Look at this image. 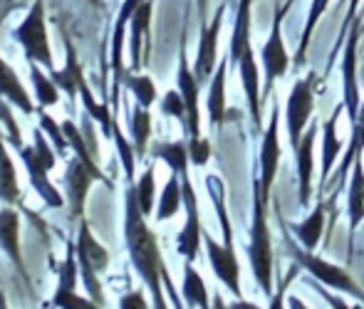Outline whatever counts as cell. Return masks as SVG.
<instances>
[{"label": "cell", "mask_w": 364, "mask_h": 309, "mask_svg": "<svg viewBox=\"0 0 364 309\" xmlns=\"http://www.w3.org/2000/svg\"><path fill=\"white\" fill-rule=\"evenodd\" d=\"M238 67H240V82H243L245 97H248V107H250V116H253L255 131H260V82H258V62L253 58V48L250 43L243 48L238 58Z\"/></svg>", "instance_id": "4fadbf2b"}, {"label": "cell", "mask_w": 364, "mask_h": 309, "mask_svg": "<svg viewBox=\"0 0 364 309\" xmlns=\"http://www.w3.org/2000/svg\"><path fill=\"white\" fill-rule=\"evenodd\" d=\"M223 10L225 5H220L213 15L211 25L201 30V43H198V55H196V67H193V75L196 80L208 82L213 77V70H216V50H218V33H220V25H223Z\"/></svg>", "instance_id": "8fae6325"}, {"label": "cell", "mask_w": 364, "mask_h": 309, "mask_svg": "<svg viewBox=\"0 0 364 309\" xmlns=\"http://www.w3.org/2000/svg\"><path fill=\"white\" fill-rule=\"evenodd\" d=\"M322 228H325V203L320 200L317 208L312 210L310 218L302 220V223H297V225H292V233L297 235V240H300L307 250H315L317 243H320V238H322Z\"/></svg>", "instance_id": "4316f807"}, {"label": "cell", "mask_w": 364, "mask_h": 309, "mask_svg": "<svg viewBox=\"0 0 364 309\" xmlns=\"http://www.w3.org/2000/svg\"><path fill=\"white\" fill-rule=\"evenodd\" d=\"M0 94L8 97L13 104H18L25 114H33V102H30L23 82L18 80V75H15L3 60H0Z\"/></svg>", "instance_id": "cb8c5ba5"}, {"label": "cell", "mask_w": 364, "mask_h": 309, "mask_svg": "<svg viewBox=\"0 0 364 309\" xmlns=\"http://www.w3.org/2000/svg\"><path fill=\"white\" fill-rule=\"evenodd\" d=\"M119 305H122V307H139V309H144V307H146V302L141 300V295H139V292H134V295L124 297V300H122Z\"/></svg>", "instance_id": "b9f144b4"}, {"label": "cell", "mask_w": 364, "mask_h": 309, "mask_svg": "<svg viewBox=\"0 0 364 309\" xmlns=\"http://www.w3.org/2000/svg\"><path fill=\"white\" fill-rule=\"evenodd\" d=\"M0 200L3 203H18L20 188H18V173L10 161L8 151H5L3 136H0Z\"/></svg>", "instance_id": "83f0119b"}, {"label": "cell", "mask_w": 364, "mask_h": 309, "mask_svg": "<svg viewBox=\"0 0 364 309\" xmlns=\"http://www.w3.org/2000/svg\"><path fill=\"white\" fill-rule=\"evenodd\" d=\"M13 38L23 45V50L30 62H40V65L48 67L50 72L55 70L53 53H50V45H48V33H45V3L43 0H35L28 18H25L23 25L15 30Z\"/></svg>", "instance_id": "3957f363"}, {"label": "cell", "mask_w": 364, "mask_h": 309, "mask_svg": "<svg viewBox=\"0 0 364 309\" xmlns=\"http://www.w3.org/2000/svg\"><path fill=\"white\" fill-rule=\"evenodd\" d=\"M283 15H285V10L278 5V8H275V18H273V30H270V38L263 48V70H265L263 94H270L273 82L278 80V77H283L290 67V58L283 45Z\"/></svg>", "instance_id": "52a82bcc"}, {"label": "cell", "mask_w": 364, "mask_h": 309, "mask_svg": "<svg viewBox=\"0 0 364 309\" xmlns=\"http://www.w3.org/2000/svg\"><path fill=\"white\" fill-rule=\"evenodd\" d=\"M141 0H124L119 10V18H117L114 25V38H112V70H114V90H112V104H114L117 112V97H119V82L124 77V70H122V45H124V28L132 20L134 10L139 8Z\"/></svg>", "instance_id": "9a60e30c"}, {"label": "cell", "mask_w": 364, "mask_h": 309, "mask_svg": "<svg viewBox=\"0 0 364 309\" xmlns=\"http://www.w3.org/2000/svg\"><path fill=\"white\" fill-rule=\"evenodd\" d=\"M292 3H295V0H288V5H285V8H283V10H288V8H290V5H292Z\"/></svg>", "instance_id": "bcb514c9"}, {"label": "cell", "mask_w": 364, "mask_h": 309, "mask_svg": "<svg viewBox=\"0 0 364 309\" xmlns=\"http://www.w3.org/2000/svg\"><path fill=\"white\" fill-rule=\"evenodd\" d=\"M129 124H132V134H134V141H136V156H144L149 134H151V116H149L146 107H141V104L136 107Z\"/></svg>", "instance_id": "836d02e7"}, {"label": "cell", "mask_w": 364, "mask_h": 309, "mask_svg": "<svg viewBox=\"0 0 364 309\" xmlns=\"http://www.w3.org/2000/svg\"><path fill=\"white\" fill-rule=\"evenodd\" d=\"M97 181L95 173L87 168L85 161H73L68 168V188H70V205H73V218H82V210H85V195L87 188Z\"/></svg>", "instance_id": "ac0fdd59"}, {"label": "cell", "mask_w": 364, "mask_h": 309, "mask_svg": "<svg viewBox=\"0 0 364 309\" xmlns=\"http://www.w3.org/2000/svg\"><path fill=\"white\" fill-rule=\"evenodd\" d=\"M290 252L295 255L297 265L305 267V270L310 272L312 277H317V280L325 282V285L335 287V290H342V292H347V295H355L357 300L364 302V290H362L360 285H357L355 280H352L347 270H342V267H337V265H332V262L322 260V257L312 255L310 250L302 252L300 247L292 245V243H290Z\"/></svg>", "instance_id": "277c9868"}, {"label": "cell", "mask_w": 364, "mask_h": 309, "mask_svg": "<svg viewBox=\"0 0 364 309\" xmlns=\"http://www.w3.org/2000/svg\"><path fill=\"white\" fill-rule=\"evenodd\" d=\"M315 136H317V124H310L307 134L302 136L300 146H297L295 156H297V178H300V205L310 203V193H312V146H315Z\"/></svg>", "instance_id": "e0dca14e"}, {"label": "cell", "mask_w": 364, "mask_h": 309, "mask_svg": "<svg viewBox=\"0 0 364 309\" xmlns=\"http://www.w3.org/2000/svg\"><path fill=\"white\" fill-rule=\"evenodd\" d=\"M136 198H139V205H141V210H144V215L151 213L154 210V166H149L144 171V176L139 178Z\"/></svg>", "instance_id": "d590c367"}, {"label": "cell", "mask_w": 364, "mask_h": 309, "mask_svg": "<svg viewBox=\"0 0 364 309\" xmlns=\"http://www.w3.org/2000/svg\"><path fill=\"white\" fill-rule=\"evenodd\" d=\"M225 72H228V62H220L211 77V90H208V114L211 124L218 126L225 119Z\"/></svg>", "instance_id": "d4e9b609"}, {"label": "cell", "mask_w": 364, "mask_h": 309, "mask_svg": "<svg viewBox=\"0 0 364 309\" xmlns=\"http://www.w3.org/2000/svg\"><path fill=\"white\" fill-rule=\"evenodd\" d=\"M18 213L13 208L0 210V247L10 255V260L23 270V257H20V243H18Z\"/></svg>", "instance_id": "7402d4cb"}, {"label": "cell", "mask_w": 364, "mask_h": 309, "mask_svg": "<svg viewBox=\"0 0 364 309\" xmlns=\"http://www.w3.org/2000/svg\"><path fill=\"white\" fill-rule=\"evenodd\" d=\"M149 20H151V0H141L139 8L132 15V70H141V65H144V60H141V43H144V38H149Z\"/></svg>", "instance_id": "d6986e66"}, {"label": "cell", "mask_w": 364, "mask_h": 309, "mask_svg": "<svg viewBox=\"0 0 364 309\" xmlns=\"http://www.w3.org/2000/svg\"><path fill=\"white\" fill-rule=\"evenodd\" d=\"M77 260H80V265H87V267H92V270H97V272L105 270L107 262H109L107 250L95 240V235L90 233V225H87L85 220H82L80 238H77Z\"/></svg>", "instance_id": "ffe728a7"}, {"label": "cell", "mask_w": 364, "mask_h": 309, "mask_svg": "<svg viewBox=\"0 0 364 309\" xmlns=\"http://www.w3.org/2000/svg\"><path fill=\"white\" fill-rule=\"evenodd\" d=\"M112 136H114V143H117V148H119V156H122V163H124L127 176L134 178V151H132L129 143H127L124 136H122L119 126H117V119H114V126H112Z\"/></svg>", "instance_id": "74e56055"}, {"label": "cell", "mask_w": 364, "mask_h": 309, "mask_svg": "<svg viewBox=\"0 0 364 309\" xmlns=\"http://www.w3.org/2000/svg\"><path fill=\"white\" fill-rule=\"evenodd\" d=\"M342 107H337L335 114L325 121V129H322V178L320 183L327 185V176H330L332 166H335L337 153L342 151V143L337 139V116H340Z\"/></svg>", "instance_id": "44dd1931"}, {"label": "cell", "mask_w": 364, "mask_h": 309, "mask_svg": "<svg viewBox=\"0 0 364 309\" xmlns=\"http://www.w3.org/2000/svg\"><path fill=\"white\" fill-rule=\"evenodd\" d=\"M65 45H68V65L65 70L60 72H50L55 85H60L65 92L70 94V99H75V94H80V82H82V70H80V62H77V53L73 48V40L65 35Z\"/></svg>", "instance_id": "603a6c76"}, {"label": "cell", "mask_w": 364, "mask_h": 309, "mask_svg": "<svg viewBox=\"0 0 364 309\" xmlns=\"http://www.w3.org/2000/svg\"><path fill=\"white\" fill-rule=\"evenodd\" d=\"M233 307L235 309H255V305H250V302H235Z\"/></svg>", "instance_id": "ee69618b"}, {"label": "cell", "mask_w": 364, "mask_h": 309, "mask_svg": "<svg viewBox=\"0 0 364 309\" xmlns=\"http://www.w3.org/2000/svg\"><path fill=\"white\" fill-rule=\"evenodd\" d=\"M0 119H3L5 126H8V141L15 143L18 148H23V136H20V129H18V124L13 121V114H10V109L3 104V102H0Z\"/></svg>", "instance_id": "60d3db41"}, {"label": "cell", "mask_w": 364, "mask_h": 309, "mask_svg": "<svg viewBox=\"0 0 364 309\" xmlns=\"http://www.w3.org/2000/svg\"><path fill=\"white\" fill-rule=\"evenodd\" d=\"M364 218V166H362V153L355 158V171H352V185H350V230L360 228Z\"/></svg>", "instance_id": "484cf974"}, {"label": "cell", "mask_w": 364, "mask_h": 309, "mask_svg": "<svg viewBox=\"0 0 364 309\" xmlns=\"http://www.w3.org/2000/svg\"><path fill=\"white\" fill-rule=\"evenodd\" d=\"M250 265L265 295H273V243L268 230V198L263 195L258 178L253 181V228H250Z\"/></svg>", "instance_id": "7a4b0ae2"}, {"label": "cell", "mask_w": 364, "mask_h": 309, "mask_svg": "<svg viewBox=\"0 0 364 309\" xmlns=\"http://www.w3.org/2000/svg\"><path fill=\"white\" fill-rule=\"evenodd\" d=\"M40 121H43V129H45V131H48L50 136H53L55 151H58L60 156H65V151H68V143H70V141H68V136H65V131H63V129H60L53 119H50V116L45 114V112L40 114Z\"/></svg>", "instance_id": "f35d334b"}, {"label": "cell", "mask_w": 364, "mask_h": 309, "mask_svg": "<svg viewBox=\"0 0 364 309\" xmlns=\"http://www.w3.org/2000/svg\"><path fill=\"white\" fill-rule=\"evenodd\" d=\"M188 156H191V161L196 163V166H206L208 156H211V143L201 136L191 139V141H188Z\"/></svg>", "instance_id": "ab89813d"}, {"label": "cell", "mask_w": 364, "mask_h": 309, "mask_svg": "<svg viewBox=\"0 0 364 309\" xmlns=\"http://www.w3.org/2000/svg\"><path fill=\"white\" fill-rule=\"evenodd\" d=\"M127 87H129L132 92H134V97L139 99V104L141 107H151L154 104V99H156V87H154V82L149 80V77H134V75H129L127 77Z\"/></svg>", "instance_id": "e575fe53"}, {"label": "cell", "mask_w": 364, "mask_h": 309, "mask_svg": "<svg viewBox=\"0 0 364 309\" xmlns=\"http://www.w3.org/2000/svg\"><path fill=\"white\" fill-rule=\"evenodd\" d=\"M357 8H360V0H350V10H347V20H345V25H342V33H340V40H342V38H345V33H347V25H352V18H355Z\"/></svg>", "instance_id": "7bdbcfd3"}, {"label": "cell", "mask_w": 364, "mask_h": 309, "mask_svg": "<svg viewBox=\"0 0 364 309\" xmlns=\"http://www.w3.org/2000/svg\"><path fill=\"white\" fill-rule=\"evenodd\" d=\"M362 18H352L350 38H347L345 60H342V99L352 121H360V90H357V40H360Z\"/></svg>", "instance_id": "5b68a950"}, {"label": "cell", "mask_w": 364, "mask_h": 309, "mask_svg": "<svg viewBox=\"0 0 364 309\" xmlns=\"http://www.w3.org/2000/svg\"><path fill=\"white\" fill-rule=\"evenodd\" d=\"M181 188H183V203H186V225L178 233V252L186 260L193 262L198 255V243H201V220H198L196 193H193V185L188 181L186 173H181Z\"/></svg>", "instance_id": "9c48e42d"}, {"label": "cell", "mask_w": 364, "mask_h": 309, "mask_svg": "<svg viewBox=\"0 0 364 309\" xmlns=\"http://www.w3.org/2000/svg\"><path fill=\"white\" fill-rule=\"evenodd\" d=\"M30 77H33L35 94H38L40 107H53L60 102V92L55 87V82H50L48 77L40 72V67H35V62H30Z\"/></svg>", "instance_id": "d6a6232c"}, {"label": "cell", "mask_w": 364, "mask_h": 309, "mask_svg": "<svg viewBox=\"0 0 364 309\" xmlns=\"http://www.w3.org/2000/svg\"><path fill=\"white\" fill-rule=\"evenodd\" d=\"M206 5H208V0H198V13L201 15H206Z\"/></svg>", "instance_id": "f6af8a7d"}, {"label": "cell", "mask_w": 364, "mask_h": 309, "mask_svg": "<svg viewBox=\"0 0 364 309\" xmlns=\"http://www.w3.org/2000/svg\"><path fill=\"white\" fill-rule=\"evenodd\" d=\"M183 297L191 307H208L206 285H203L201 275L193 270L191 260H186V267H183Z\"/></svg>", "instance_id": "f546056e"}, {"label": "cell", "mask_w": 364, "mask_h": 309, "mask_svg": "<svg viewBox=\"0 0 364 309\" xmlns=\"http://www.w3.org/2000/svg\"><path fill=\"white\" fill-rule=\"evenodd\" d=\"M154 156L164 158V161L173 168V173H186V166H188V161H191V156H188V146L183 141L159 143V146L154 148Z\"/></svg>", "instance_id": "4dcf8cb0"}, {"label": "cell", "mask_w": 364, "mask_h": 309, "mask_svg": "<svg viewBox=\"0 0 364 309\" xmlns=\"http://www.w3.org/2000/svg\"><path fill=\"white\" fill-rule=\"evenodd\" d=\"M161 112L168 116H176V119H181V124L186 126V102H183L181 92H168L166 97H164L161 102Z\"/></svg>", "instance_id": "8d00e7d4"}, {"label": "cell", "mask_w": 364, "mask_h": 309, "mask_svg": "<svg viewBox=\"0 0 364 309\" xmlns=\"http://www.w3.org/2000/svg\"><path fill=\"white\" fill-rule=\"evenodd\" d=\"M75 285H77V265H75V247L73 243L68 245V257H65L63 267H60V287L55 292V300L53 305L55 307H97L95 302H87V300H80L75 295Z\"/></svg>", "instance_id": "5bb4252c"}, {"label": "cell", "mask_w": 364, "mask_h": 309, "mask_svg": "<svg viewBox=\"0 0 364 309\" xmlns=\"http://www.w3.org/2000/svg\"><path fill=\"white\" fill-rule=\"evenodd\" d=\"M278 119H280V109L278 104L273 107V114H270V126L263 136V148H260V188L263 195L268 198L270 188H273L275 173H278V163H280V143H278Z\"/></svg>", "instance_id": "30bf717a"}, {"label": "cell", "mask_w": 364, "mask_h": 309, "mask_svg": "<svg viewBox=\"0 0 364 309\" xmlns=\"http://www.w3.org/2000/svg\"><path fill=\"white\" fill-rule=\"evenodd\" d=\"M198 87L201 82L196 80V75L188 67V58H186V43H181V50H178V92H181L183 102H186V131L191 139L201 136V116H198Z\"/></svg>", "instance_id": "ba28073f"}, {"label": "cell", "mask_w": 364, "mask_h": 309, "mask_svg": "<svg viewBox=\"0 0 364 309\" xmlns=\"http://www.w3.org/2000/svg\"><path fill=\"white\" fill-rule=\"evenodd\" d=\"M312 85H315V75L305 77V80H297L295 87L290 92L288 99V134H290V146L292 151H297L302 141V129L307 126L312 116Z\"/></svg>", "instance_id": "8992f818"}, {"label": "cell", "mask_w": 364, "mask_h": 309, "mask_svg": "<svg viewBox=\"0 0 364 309\" xmlns=\"http://www.w3.org/2000/svg\"><path fill=\"white\" fill-rule=\"evenodd\" d=\"M181 200H183L181 173H173V176L168 178L164 193H161V203H159V210H156V220L173 218V215H176V210L181 208Z\"/></svg>", "instance_id": "f1b7e54d"}, {"label": "cell", "mask_w": 364, "mask_h": 309, "mask_svg": "<svg viewBox=\"0 0 364 309\" xmlns=\"http://www.w3.org/2000/svg\"><path fill=\"white\" fill-rule=\"evenodd\" d=\"M144 218H146V215H144V210H141V205H139V198H136V188L132 185V188L127 190V223H124L129 255H132L134 267L139 270V275L144 277L149 290H151L154 305L166 307L164 295H161V280L166 282L171 297H176V295H173L168 272H166V267H164V262H161V252H159V245H156V235L146 228Z\"/></svg>", "instance_id": "6da1fadb"}, {"label": "cell", "mask_w": 364, "mask_h": 309, "mask_svg": "<svg viewBox=\"0 0 364 309\" xmlns=\"http://www.w3.org/2000/svg\"><path fill=\"white\" fill-rule=\"evenodd\" d=\"M327 5H330V0H312L310 15H307V25H305V30H302L300 48H297V53H295V65H302V62H305L307 48H310V40H312V33H315V28H317V23H320V18L325 15Z\"/></svg>", "instance_id": "1f68e13d"}, {"label": "cell", "mask_w": 364, "mask_h": 309, "mask_svg": "<svg viewBox=\"0 0 364 309\" xmlns=\"http://www.w3.org/2000/svg\"><path fill=\"white\" fill-rule=\"evenodd\" d=\"M203 240H206L208 260H211V267H213V272H216V277L235 297H240V280H238L240 267H238V260H235L233 245H218L208 233H203Z\"/></svg>", "instance_id": "7c38bea8"}, {"label": "cell", "mask_w": 364, "mask_h": 309, "mask_svg": "<svg viewBox=\"0 0 364 309\" xmlns=\"http://www.w3.org/2000/svg\"><path fill=\"white\" fill-rule=\"evenodd\" d=\"M20 156H23L25 166H28L30 183H33V188L38 190L40 195H43L45 203H48L50 208H63L65 200L60 198L58 190H55L53 185H50V181H48V168H45L43 163L38 161V153H35V148L23 146V148H20Z\"/></svg>", "instance_id": "2e32d148"}]
</instances>
